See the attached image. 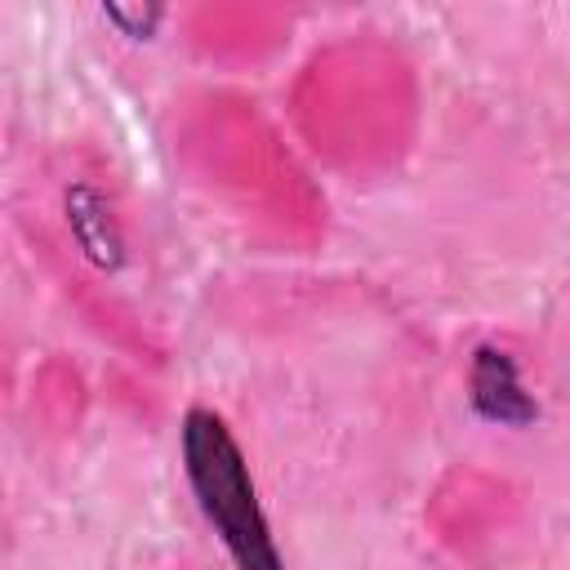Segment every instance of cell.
Segmentation results:
<instances>
[{
    "label": "cell",
    "instance_id": "1",
    "mask_svg": "<svg viewBox=\"0 0 570 570\" xmlns=\"http://www.w3.org/2000/svg\"><path fill=\"white\" fill-rule=\"evenodd\" d=\"M178 445H183V472L196 494V508L218 534V543L227 548L232 566L236 570H285L267 512L258 503L249 463L232 428L223 423V414H214L209 405H191L183 414Z\"/></svg>",
    "mask_w": 570,
    "mask_h": 570
},
{
    "label": "cell",
    "instance_id": "2",
    "mask_svg": "<svg viewBox=\"0 0 570 570\" xmlns=\"http://www.w3.org/2000/svg\"><path fill=\"white\" fill-rule=\"evenodd\" d=\"M468 405L476 419L499 428H530L539 419V401L521 383V365L508 347L481 343L468 361Z\"/></svg>",
    "mask_w": 570,
    "mask_h": 570
},
{
    "label": "cell",
    "instance_id": "3",
    "mask_svg": "<svg viewBox=\"0 0 570 570\" xmlns=\"http://www.w3.org/2000/svg\"><path fill=\"white\" fill-rule=\"evenodd\" d=\"M62 218H67V232H71L76 249L85 254V263H94L98 272L125 267V232H120V218L111 214V205L98 187L71 183L62 196Z\"/></svg>",
    "mask_w": 570,
    "mask_h": 570
},
{
    "label": "cell",
    "instance_id": "4",
    "mask_svg": "<svg viewBox=\"0 0 570 570\" xmlns=\"http://www.w3.org/2000/svg\"><path fill=\"white\" fill-rule=\"evenodd\" d=\"M102 18L129 36V40H151L156 27L165 22V4H142V0H107L102 4Z\"/></svg>",
    "mask_w": 570,
    "mask_h": 570
}]
</instances>
